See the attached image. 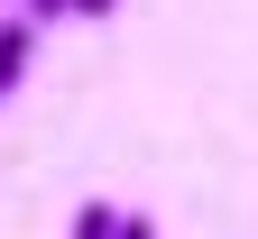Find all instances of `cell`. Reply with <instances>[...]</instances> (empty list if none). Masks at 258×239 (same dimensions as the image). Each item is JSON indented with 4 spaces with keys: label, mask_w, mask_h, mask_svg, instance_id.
<instances>
[{
    "label": "cell",
    "mask_w": 258,
    "mask_h": 239,
    "mask_svg": "<svg viewBox=\"0 0 258 239\" xmlns=\"http://www.w3.org/2000/svg\"><path fill=\"white\" fill-rule=\"evenodd\" d=\"M74 239H157L139 212H111V202H83L74 212Z\"/></svg>",
    "instance_id": "6da1fadb"
},
{
    "label": "cell",
    "mask_w": 258,
    "mask_h": 239,
    "mask_svg": "<svg viewBox=\"0 0 258 239\" xmlns=\"http://www.w3.org/2000/svg\"><path fill=\"white\" fill-rule=\"evenodd\" d=\"M64 10H74V19H111V0H64Z\"/></svg>",
    "instance_id": "3957f363"
},
{
    "label": "cell",
    "mask_w": 258,
    "mask_h": 239,
    "mask_svg": "<svg viewBox=\"0 0 258 239\" xmlns=\"http://www.w3.org/2000/svg\"><path fill=\"white\" fill-rule=\"evenodd\" d=\"M64 10V0H19V19H55Z\"/></svg>",
    "instance_id": "277c9868"
},
{
    "label": "cell",
    "mask_w": 258,
    "mask_h": 239,
    "mask_svg": "<svg viewBox=\"0 0 258 239\" xmlns=\"http://www.w3.org/2000/svg\"><path fill=\"white\" fill-rule=\"evenodd\" d=\"M0 19H10V0H0Z\"/></svg>",
    "instance_id": "5b68a950"
},
{
    "label": "cell",
    "mask_w": 258,
    "mask_h": 239,
    "mask_svg": "<svg viewBox=\"0 0 258 239\" xmlns=\"http://www.w3.org/2000/svg\"><path fill=\"white\" fill-rule=\"evenodd\" d=\"M28 55H37V19H0V92L28 74Z\"/></svg>",
    "instance_id": "7a4b0ae2"
}]
</instances>
